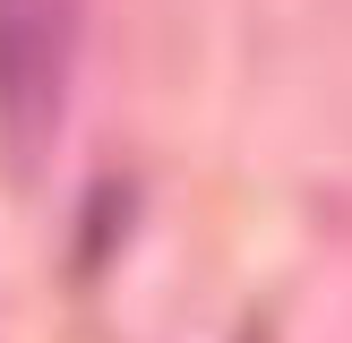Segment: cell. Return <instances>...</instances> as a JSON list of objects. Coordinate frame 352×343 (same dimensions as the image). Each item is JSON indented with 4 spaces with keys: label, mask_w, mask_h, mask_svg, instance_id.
I'll return each mask as SVG.
<instances>
[{
    "label": "cell",
    "mask_w": 352,
    "mask_h": 343,
    "mask_svg": "<svg viewBox=\"0 0 352 343\" xmlns=\"http://www.w3.org/2000/svg\"><path fill=\"white\" fill-rule=\"evenodd\" d=\"M78 60V0H0V137L17 154H43L69 103Z\"/></svg>",
    "instance_id": "cell-1"
}]
</instances>
